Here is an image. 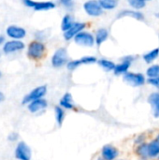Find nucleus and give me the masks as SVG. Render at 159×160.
I'll use <instances>...</instances> for the list:
<instances>
[{
	"instance_id": "obj_38",
	"label": "nucleus",
	"mask_w": 159,
	"mask_h": 160,
	"mask_svg": "<svg viewBox=\"0 0 159 160\" xmlns=\"http://www.w3.org/2000/svg\"><path fill=\"white\" fill-rule=\"evenodd\" d=\"M98 160H104V159H103L102 158H99V159H98Z\"/></svg>"
},
{
	"instance_id": "obj_1",
	"label": "nucleus",
	"mask_w": 159,
	"mask_h": 160,
	"mask_svg": "<svg viewBox=\"0 0 159 160\" xmlns=\"http://www.w3.org/2000/svg\"><path fill=\"white\" fill-rule=\"evenodd\" d=\"M46 47L39 40L31 41L27 47V55L33 60H39L43 57L45 53Z\"/></svg>"
},
{
	"instance_id": "obj_5",
	"label": "nucleus",
	"mask_w": 159,
	"mask_h": 160,
	"mask_svg": "<svg viewBox=\"0 0 159 160\" xmlns=\"http://www.w3.org/2000/svg\"><path fill=\"white\" fill-rule=\"evenodd\" d=\"M67 62V52L66 48H59L55 51L52 57V66L53 68H61Z\"/></svg>"
},
{
	"instance_id": "obj_11",
	"label": "nucleus",
	"mask_w": 159,
	"mask_h": 160,
	"mask_svg": "<svg viewBox=\"0 0 159 160\" xmlns=\"http://www.w3.org/2000/svg\"><path fill=\"white\" fill-rule=\"evenodd\" d=\"M119 155V152L116 147L107 144L104 145L101 150V158L104 160H114Z\"/></svg>"
},
{
	"instance_id": "obj_22",
	"label": "nucleus",
	"mask_w": 159,
	"mask_h": 160,
	"mask_svg": "<svg viewBox=\"0 0 159 160\" xmlns=\"http://www.w3.org/2000/svg\"><path fill=\"white\" fill-rule=\"evenodd\" d=\"M54 113H55V119H56L57 125L59 127H61L64 122V119H65V111L62 107L56 106L54 108Z\"/></svg>"
},
{
	"instance_id": "obj_23",
	"label": "nucleus",
	"mask_w": 159,
	"mask_h": 160,
	"mask_svg": "<svg viewBox=\"0 0 159 160\" xmlns=\"http://www.w3.org/2000/svg\"><path fill=\"white\" fill-rule=\"evenodd\" d=\"M97 62L100 65V67L103 68V69H105L106 71L114 70V68L116 67V65L113 62H112L111 60H108V59H99Z\"/></svg>"
},
{
	"instance_id": "obj_26",
	"label": "nucleus",
	"mask_w": 159,
	"mask_h": 160,
	"mask_svg": "<svg viewBox=\"0 0 159 160\" xmlns=\"http://www.w3.org/2000/svg\"><path fill=\"white\" fill-rule=\"evenodd\" d=\"M146 75L149 79L159 77V65H153L146 70Z\"/></svg>"
},
{
	"instance_id": "obj_33",
	"label": "nucleus",
	"mask_w": 159,
	"mask_h": 160,
	"mask_svg": "<svg viewBox=\"0 0 159 160\" xmlns=\"http://www.w3.org/2000/svg\"><path fill=\"white\" fill-rule=\"evenodd\" d=\"M144 142V136L142 135V136H139L136 140H135V143H138V144H142Z\"/></svg>"
},
{
	"instance_id": "obj_9",
	"label": "nucleus",
	"mask_w": 159,
	"mask_h": 160,
	"mask_svg": "<svg viewBox=\"0 0 159 160\" xmlns=\"http://www.w3.org/2000/svg\"><path fill=\"white\" fill-rule=\"evenodd\" d=\"M24 48H25V44L22 40L10 39L8 41H6L3 44L2 50H3L4 53L10 54V53L16 52H20V51L23 50Z\"/></svg>"
},
{
	"instance_id": "obj_7",
	"label": "nucleus",
	"mask_w": 159,
	"mask_h": 160,
	"mask_svg": "<svg viewBox=\"0 0 159 160\" xmlns=\"http://www.w3.org/2000/svg\"><path fill=\"white\" fill-rule=\"evenodd\" d=\"M83 8L85 12L92 17H97L103 13V8H101L99 1H96V0L86 1L83 4Z\"/></svg>"
},
{
	"instance_id": "obj_24",
	"label": "nucleus",
	"mask_w": 159,
	"mask_h": 160,
	"mask_svg": "<svg viewBox=\"0 0 159 160\" xmlns=\"http://www.w3.org/2000/svg\"><path fill=\"white\" fill-rule=\"evenodd\" d=\"M99 4H100L101 8L103 9L111 10V9H113V8H116L118 2L116 0H100Z\"/></svg>"
},
{
	"instance_id": "obj_15",
	"label": "nucleus",
	"mask_w": 159,
	"mask_h": 160,
	"mask_svg": "<svg viewBox=\"0 0 159 160\" xmlns=\"http://www.w3.org/2000/svg\"><path fill=\"white\" fill-rule=\"evenodd\" d=\"M148 102L152 107L155 118H159V93L154 92L148 97Z\"/></svg>"
},
{
	"instance_id": "obj_13",
	"label": "nucleus",
	"mask_w": 159,
	"mask_h": 160,
	"mask_svg": "<svg viewBox=\"0 0 159 160\" xmlns=\"http://www.w3.org/2000/svg\"><path fill=\"white\" fill-rule=\"evenodd\" d=\"M132 60H133V57L132 56H127V57H125L123 59L122 63L116 65V67H115V68L113 70L114 74L115 75H122V74L125 75L126 73H127V70H128V68L131 66Z\"/></svg>"
},
{
	"instance_id": "obj_2",
	"label": "nucleus",
	"mask_w": 159,
	"mask_h": 160,
	"mask_svg": "<svg viewBox=\"0 0 159 160\" xmlns=\"http://www.w3.org/2000/svg\"><path fill=\"white\" fill-rule=\"evenodd\" d=\"M47 93V86L46 85H40V86H37L36 88H34L29 94H27L26 96L23 97L22 100V104H29L35 100H37V99H40V98H43V97L46 95Z\"/></svg>"
},
{
	"instance_id": "obj_37",
	"label": "nucleus",
	"mask_w": 159,
	"mask_h": 160,
	"mask_svg": "<svg viewBox=\"0 0 159 160\" xmlns=\"http://www.w3.org/2000/svg\"><path fill=\"white\" fill-rule=\"evenodd\" d=\"M1 77H2V72L0 71V78H1Z\"/></svg>"
},
{
	"instance_id": "obj_10",
	"label": "nucleus",
	"mask_w": 159,
	"mask_h": 160,
	"mask_svg": "<svg viewBox=\"0 0 159 160\" xmlns=\"http://www.w3.org/2000/svg\"><path fill=\"white\" fill-rule=\"evenodd\" d=\"M7 36L14 40H21L26 36V30L23 27L18 26V25H8L6 29Z\"/></svg>"
},
{
	"instance_id": "obj_8",
	"label": "nucleus",
	"mask_w": 159,
	"mask_h": 160,
	"mask_svg": "<svg viewBox=\"0 0 159 160\" xmlns=\"http://www.w3.org/2000/svg\"><path fill=\"white\" fill-rule=\"evenodd\" d=\"M74 41H75V43H77L80 46L92 47L96 42V38L91 33L82 31L74 38Z\"/></svg>"
},
{
	"instance_id": "obj_32",
	"label": "nucleus",
	"mask_w": 159,
	"mask_h": 160,
	"mask_svg": "<svg viewBox=\"0 0 159 160\" xmlns=\"http://www.w3.org/2000/svg\"><path fill=\"white\" fill-rule=\"evenodd\" d=\"M61 4L63 6H65L66 8H72V7L74 5V2L71 1V0H62Z\"/></svg>"
},
{
	"instance_id": "obj_6",
	"label": "nucleus",
	"mask_w": 159,
	"mask_h": 160,
	"mask_svg": "<svg viewBox=\"0 0 159 160\" xmlns=\"http://www.w3.org/2000/svg\"><path fill=\"white\" fill-rule=\"evenodd\" d=\"M123 80L125 82H127V84L134 86V87H138V86H142L145 83V77L143 76V74L142 73H133V72H127L124 75Z\"/></svg>"
},
{
	"instance_id": "obj_34",
	"label": "nucleus",
	"mask_w": 159,
	"mask_h": 160,
	"mask_svg": "<svg viewBox=\"0 0 159 160\" xmlns=\"http://www.w3.org/2000/svg\"><path fill=\"white\" fill-rule=\"evenodd\" d=\"M5 98H5V95H4V93L0 91V103H1V102H3V101L5 100Z\"/></svg>"
},
{
	"instance_id": "obj_4",
	"label": "nucleus",
	"mask_w": 159,
	"mask_h": 160,
	"mask_svg": "<svg viewBox=\"0 0 159 160\" xmlns=\"http://www.w3.org/2000/svg\"><path fill=\"white\" fill-rule=\"evenodd\" d=\"M14 155L18 160H31L32 151L24 142H19L16 145Z\"/></svg>"
},
{
	"instance_id": "obj_16",
	"label": "nucleus",
	"mask_w": 159,
	"mask_h": 160,
	"mask_svg": "<svg viewBox=\"0 0 159 160\" xmlns=\"http://www.w3.org/2000/svg\"><path fill=\"white\" fill-rule=\"evenodd\" d=\"M60 107H62L63 109H67V110H72L74 108V104H73V99H72V96L70 93H66L63 98L60 99Z\"/></svg>"
},
{
	"instance_id": "obj_17",
	"label": "nucleus",
	"mask_w": 159,
	"mask_h": 160,
	"mask_svg": "<svg viewBox=\"0 0 159 160\" xmlns=\"http://www.w3.org/2000/svg\"><path fill=\"white\" fill-rule=\"evenodd\" d=\"M75 24L74 19L70 14H66L63 19H62V22H61V29L63 30V32H67L68 31L73 25Z\"/></svg>"
},
{
	"instance_id": "obj_29",
	"label": "nucleus",
	"mask_w": 159,
	"mask_h": 160,
	"mask_svg": "<svg viewBox=\"0 0 159 160\" xmlns=\"http://www.w3.org/2000/svg\"><path fill=\"white\" fill-rule=\"evenodd\" d=\"M81 61L82 64H94L97 61V59L95 56H84L81 58Z\"/></svg>"
},
{
	"instance_id": "obj_25",
	"label": "nucleus",
	"mask_w": 159,
	"mask_h": 160,
	"mask_svg": "<svg viewBox=\"0 0 159 160\" xmlns=\"http://www.w3.org/2000/svg\"><path fill=\"white\" fill-rule=\"evenodd\" d=\"M136 152H137V154H138L141 158H149V155H148V143L143 142V143L140 144V145L138 146Z\"/></svg>"
},
{
	"instance_id": "obj_21",
	"label": "nucleus",
	"mask_w": 159,
	"mask_h": 160,
	"mask_svg": "<svg viewBox=\"0 0 159 160\" xmlns=\"http://www.w3.org/2000/svg\"><path fill=\"white\" fill-rule=\"evenodd\" d=\"M159 55V48H156L148 52H146L145 54H143V60L147 63V64H151L153 61H155Z\"/></svg>"
},
{
	"instance_id": "obj_36",
	"label": "nucleus",
	"mask_w": 159,
	"mask_h": 160,
	"mask_svg": "<svg viewBox=\"0 0 159 160\" xmlns=\"http://www.w3.org/2000/svg\"><path fill=\"white\" fill-rule=\"evenodd\" d=\"M157 142H158V144H159V135L157 136Z\"/></svg>"
},
{
	"instance_id": "obj_3",
	"label": "nucleus",
	"mask_w": 159,
	"mask_h": 160,
	"mask_svg": "<svg viewBox=\"0 0 159 160\" xmlns=\"http://www.w3.org/2000/svg\"><path fill=\"white\" fill-rule=\"evenodd\" d=\"M23 4L33 8L37 11H44V10H50L55 8V4L52 1H33V0H23Z\"/></svg>"
},
{
	"instance_id": "obj_39",
	"label": "nucleus",
	"mask_w": 159,
	"mask_h": 160,
	"mask_svg": "<svg viewBox=\"0 0 159 160\" xmlns=\"http://www.w3.org/2000/svg\"><path fill=\"white\" fill-rule=\"evenodd\" d=\"M0 58H1V52H0Z\"/></svg>"
},
{
	"instance_id": "obj_31",
	"label": "nucleus",
	"mask_w": 159,
	"mask_h": 160,
	"mask_svg": "<svg viewBox=\"0 0 159 160\" xmlns=\"http://www.w3.org/2000/svg\"><path fill=\"white\" fill-rule=\"evenodd\" d=\"M148 83H150L151 85L157 87V88H159V77H157V78H152V79H148Z\"/></svg>"
},
{
	"instance_id": "obj_27",
	"label": "nucleus",
	"mask_w": 159,
	"mask_h": 160,
	"mask_svg": "<svg viewBox=\"0 0 159 160\" xmlns=\"http://www.w3.org/2000/svg\"><path fill=\"white\" fill-rule=\"evenodd\" d=\"M128 4L136 10V9H141L143 8L146 6V2L144 0H129Z\"/></svg>"
},
{
	"instance_id": "obj_35",
	"label": "nucleus",
	"mask_w": 159,
	"mask_h": 160,
	"mask_svg": "<svg viewBox=\"0 0 159 160\" xmlns=\"http://www.w3.org/2000/svg\"><path fill=\"white\" fill-rule=\"evenodd\" d=\"M4 41H5V38H4L3 36H0V45H1V44H3V43H4Z\"/></svg>"
},
{
	"instance_id": "obj_12",
	"label": "nucleus",
	"mask_w": 159,
	"mask_h": 160,
	"mask_svg": "<svg viewBox=\"0 0 159 160\" xmlns=\"http://www.w3.org/2000/svg\"><path fill=\"white\" fill-rule=\"evenodd\" d=\"M85 23L84 22H75V24L67 32L64 33V38L66 40H70L71 38H74L78 34L83 31L85 28Z\"/></svg>"
},
{
	"instance_id": "obj_20",
	"label": "nucleus",
	"mask_w": 159,
	"mask_h": 160,
	"mask_svg": "<svg viewBox=\"0 0 159 160\" xmlns=\"http://www.w3.org/2000/svg\"><path fill=\"white\" fill-rule=\"evenodd\" d=\"M148 155L149 158H157L159 156V144L157 140L148 143Z\"/></svg>"
},
{
	"instance_id": "obj_19",
	"label": "nucleus",
	"mask_w": 159,
	"mask_h": 160,
	"mask_svg": "<svg viewBox=\"0 0 159 160\" xmlns=\"http://www.w3.org/2000/svg\"><path fill=\"white\" fill-rule=\"evenodd\" d=\"M108 37H109V31L106 29V28H99L97 31V34H96V43L100 46L104 41H106L108 39Z\"/></svg>"
},
{
	"instance_id": "obj_28",
	"label": "nucleus",
	"mask_w": 159,
	"mask_h": 160,
	"mask_svg": "<svg viewBox=\"0 0 159 160\" xmlns=\"http://www.w3.org/2000/svg\"><path fill=\"white\" fill-rule=\"evenodd\" d=\"M81 65H82L81 59H77V60H71V61H69V62L67 64V69H69V70H74V69H76L79 66H81Z\"/></svg>"
},
{
	"instance_id": "obj_14",
	"label": "nucleus",
	"mask_w": 159,
	"mask_h": 160,
	"mask_svg": "<svg viewBox=\"0 0 159 160\" xmlns=\"http://www.w3.org/2000/svg\"><path fill=\"white\" fill-rule=\"evenodd\" d=\"M48 106V102L44 98H40L37 100H35L27 105V109L31 113H36L37 112H40L44 109H46Z\"/></svg>"
},
{
	"instance_id": "obj_18",
	"label": "nucleus",
	"mask_w": 159,
	"mask_h": 160,
	"mask_svg": "<svg viewBox=\"0 0 159 160\" xmlns=\"http://www.w3.org/2000/svg\"><path fill=\"white\" fill-rule=\"evenodd\" d=\"M132 17L134 19H137V20H143L144 19V16L142 12L140 11H137V10H128V9H125L123 11H121L117 18H122V17Z\"/></svg>"
},
{
	"instance_id": "obj_30",
	"label": "nucleus",
	"mask_w": 159,
	"mask_h": 160,
	"mask_svg": "<svg viewBox=\"0 0 159 160\" xmlns=\"http://www.w3.org/2000/svg\"><path fill=\"white\" fill-rule=\"evenodd\" d=\"M18 140H19V133H17V132H10L7 135V141L10 142H17Z\"/></svg>"
}]
</instances>
